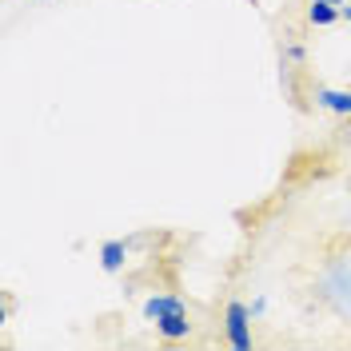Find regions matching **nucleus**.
Wrapping results in <instances>:
<instances>
[{"label":"nucleus","instance_id":"6","mask_svg":"<svg viewBox=\"0 0 351 351\" xmlns=\"http://www.w3.org/2000/svg\"><path fill=\"white\" fill-rule=\"evenodd\" d=\"M168 311H184V304H180L176 295H152V300L144 304V315H148V319H160V315H168Z\"/></svg>","mask_w":351,"mask_h":351},{"label":"nucleus","instance_id":"7","mask_svg":"<svg viewBox=\"0 0 351 351\" xmlns=\"http://www.w3.org/2000/svg\"><path fill=\"white\" fill-rule=\"evenodd\" d=\"M339 12H343V16H348V21H351V4H343V8H339Z\"/></svg>","mask_w":351,"mask_h":351},{"label":"nucleus","instance_id":"8","mask_svg":"<svg viewBox=\"0 0 351 351\" xmlns=\"http://www.w3.org/2000/svg\"><path fill=\"white\" fill-rule=\"evenodd\" d=\"M328 4H335V8H343V4H348V0H328Z\"/></svg>","mask_w":351,"mask_h":351},{"label":"nucleus","instance_id":"2","mask_svg":"<svg viewBox=\"0 0 351 351\" xmlns=\"http://www.w3.org/2000/svg\"><path fill=\"white\" fill-rule=\"evenodd\" d=\"M156 331H160L164 339H184V335L192 331V324H188V307H184V311H168V315H160V319H156Z\"/></svg>","mask_w":351,"mask_h":351},{"label":"nucleus","instance_id":"5","mask_svg":"<svg viewBox=\"0 0 351 351\" xmlns=\"http://www.w3.org/2000/svg\"><path fill=\"white\" fill-rule=\"evenodd\" d=\"M307 21L319 24V28H328V24L339 21V8H335V4H328V0H311V4H307Z\"/></svg>","mask_w":351,"mask_h":351},{"label":"nucleus","instance_id":"4","mask_svg":"<svg viewBox=\"0 0 351 351\" xmlns=\"http://www.w3.org/2000/svg\"><path fill=\"white\" fill-rule=\"evenodd\" d=\"M124 260H128V247H124L120 240H108L104 247H100V263H104V271H120Z\"/></svg>","mask_w":351,"mask_h":351},{"label":"nucleus","instance_id":"9","mask_svg":"<svg viewBox=\"0 0 351 351\" xmlns=\"http://www.w3.org/2000/svg\"><path fill=\"white\" fill-rule=\"evenodd\" d=\"M348 120H351V116H348Z\"/></svg>","mask_w":351,"mask_h":351},{"label":"nucleus","instance_id":"3","mask_svg":"<svg viewBox=\"0 0 351 351\" xmlns=\"http://www.w3.org/2000/svg\"><path fill=\"white\" fill-rule=\"evenodd\" d=\"M315 104L319 108L335 112V116H351V92H339V88H319L315 92Z\"/></svg>","mask_w":351,"mask_h":351},{"label":"nucleus","instance_id":"1","mask_svg":"<svg viewBox=\"0 0 351 351\" xmlns=\"http://www.w3.org/2000/svg\"><path fill=\"white\" fill-rule=\"evenodd\" d=\"M247 319H252V311L232 300V304H228V311H223V331H228V343H232L236 351L252 348V324H247Z\"/></svg>","mask_w":351,"mask_h":351}]
</instances>
